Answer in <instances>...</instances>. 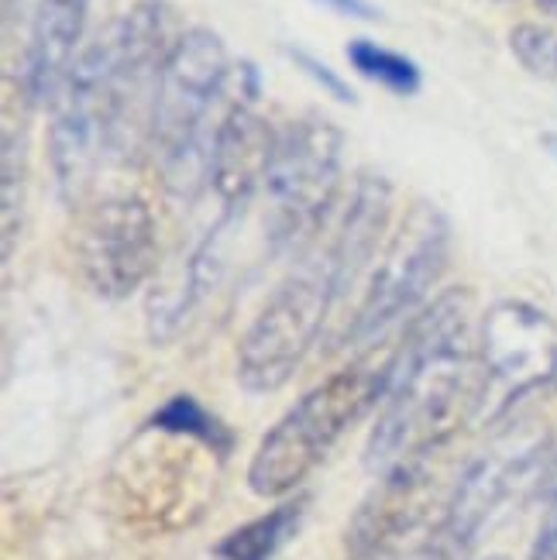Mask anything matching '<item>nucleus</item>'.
<instances>
[{
    "instance_id": "obj_1",
    "label": "nucleus",
    "mask_w": 557,
    "mask_h": 560,
    "mask_svg": "<svg viewBox=\"0 0 557 560\" xmlns=\"http://www.w3.org/2000/svg\"><path fill=\"white\" fill-rule=\"evenodd\" d=\"M481 358L468 289H448L409 320L385 388L365 468L382 475L403 460L441 454L481 412Z\"/></svg>"
},
{
    "instance_id": "obj_2",
    "label": "nucleus",
    "mask_w": 557,
    "mask_h": 560,
    "mask_svg": "<svg viewBox=\"0 0 557 560\" xmlns=\"http://www.w3.org/2000/svg\"><path fill=\"white\" fill-rule=\"evenodd\" d=\"M241 93H262L258 69L231 62L217 32L186 28L162 66L152 114L149 159L165 192L193 200L210 186L213 135Z\"/></svg>"
},
{
    "instance_id": "obj_3",
    "label": "nucleus",
    "mask_w": 557,
    "mask_h": 560,
    "mask_svg": "<svg viewBox=\"0 0 557 560\" xmlns=\"http://www.w3.org/2000/svg\"><path fill=\"white\" fill-rule=\"evenodd\" d=\"M393 358L396 348L369 351L306 388L255 447L248 465L252 492L262 499H282L297 492L321 468V460L334 451V444L369 409L382 406V396L393 378Z\"/></svg>"
},
{
    "instance_id": "obj_4",
    "label": "nucleus",
    "mask_w": 557,
    "mask_h": 560,
    "mask_svg": "<svg viewBox=\"0 0 557 560\" xmlns=\"http://www.w3.org/2000/svg\"><path fill=\"white\" fill-rule=\"evenodd\" d=\"M341 155L345 135L327 117L306 114L279 131L258 192L265 252H300L317 237L341 189Z\"/></svg>"
},
{
    "instance_id": "obj_5",
    "label": "nucleus",
    "mask_w": 557,
    "mask_h": 560,
    "mask_svg": "<svg viewBox=\"0 0 557 560\" xmlns=\"http://www.w3.org/2000/svg\"><path fill=\"white\" fill-rule=\"evenodd\" d=\"M341 289L330 272L324 252H310L297 272H289L272 296L262 303L255 320L237 340L234 375L252 396H272L300 372L313 351Z\"/></svg>"
},
{
    "instance_id": "obj_6",
    "label": "nucleus",
    "mask_w": 557,
    "mask_h": 560,
    "mask_svg": "<svg viewBox=\"0 0 557 560\" xmlns=\"http://www.w3.org/2000/svg\"><path fill=\"white\" fill-rule=\"evenodd\" d=\"M481 427H502L534 396L557 385V324L526 300H499L478 324Z\"/></svg>"
},
{
    "instance_id": "obj_7",
    "label": "nucleus",
    "mask_w": 557,
    "mask_h": 560,
    "mask_svg": "<svg viewBox=\"0 0 557 560\" xmlns=\"http://www.w3.org/2000/svg\"><path fill=\"white\" fill-rule=\"evenodd\" d=\"M448 255H451L448 217L433 203L417 200L393 231L382 258L375 261L372 282L365 289V296H361V306L355 310L351 324L341 334V345L351 348L369 345L372 337L390 330L396 320H406L444 276Z\"/></svg>"
},
{
    "instance_id": "obj_8",
    "label": "nucleus",
    "mask_w": 557,
    "mask_h": 560,
    "mask_svg": "<svg viewBox=\"0 0 557 560\" xmlns=\"http://www.w3.org/2000/svg\"><path fill=\"white\" fill-rule=\"evenodd\" d=\"M550 454L554 444L544 430L510 427L489 451L472 457L468 468L457 475L433 529L457 550L472 553L478 537L506 505L530 492H544Z\"/></svg>"
},
{
    "instance_id": "obj_9",
    "label": "nucleus",
    "mask_w": 557,
    "mask_h": 560,
    "mask_svg": "<svg viewBox=\"0 0 557 560\" xmlns=\"http://www.w3.org/2000/svg\"><path fill=\"white\" fill-rule=\"evenodd\" d=\"M77 261L83 282L101 300H131L159 269V228L152 207L131 192L93 203L80 224Z\"/></svg>"
},
{
    "instance_id": "obj_10",
    "label": "nucleus",
    "mask_w": 557,
    "mask_h": 560,
    "mask_svg": "<svg viewBox=\"0 0 557 560\" xmlns=\"http://www.w3.org/2000/svg\"><path fill=\"white\" fill-rule=\"evenodd\" d=\"M438 509V454L414 457L379 475L345 529L351 560H396Z\"/></svg>"
},
{
    "instance_id": "obj_11",
    "label": "nucleus",
    "mask_w": 557,
    "mask_h": 560,
    "mask_svg": "<svg viewBox=\"0 0 557 560\" xmlns=\"http://www.w3.org/2000/svg\"><path fill=\"white\" fill-rule=\"evenodd\" d=\"M90 0H32V21L18 66V93L28 107L53 110L83 52Z\"/></svg>"
},
{
    "instance_id": "obj_12",
    "label": "nucleus",
    "mask_w": 557,
    "mask_h": 560,
    "mask_svg": "<svg viewBox=\"0 0 557 560\" xmlns=\"http://www.w3.org/2000/svg\"><path fill=\"white\" fill-rule=\"evenodd\" d=\"M258 93H241L228 107L210 152V189L224 210H248L269 173L279 131L255 110Z\"/></svg>"
},
{
    "instance_id": "obj_13",
    "label": "nucleus",
    "mask_w": 557,
    "mask_h": 560,
    "mask_svg": "<svg viewBox=\"0 0 557 560\" xmlns=\"http://www.w3.org/2000/svg\"><path fill=\"white\" fill-rule=\"evenodd\" d=\"M390 217H393V186L375 173H358L351 197L341 210V221H337L330 241L321 248L341 296L369 269L379 241L385 237V228H390Z\"/></svg>"
},
{
    "instance_id": "obj_14",
    "label": "nucleus",
    "mask_w": 557,
    "mask_h": 560,
    "mask_svg": "<svg viewBox=\"0 0 557 560\" xmlns=\"http://www.w3.org/2000/svg\"><path fill=\"white\" fill-rule=\"evenodd\" d=\"M24 200H28V135L21 125L4 120V149H0V258L11 261L21 228H24Z\"/></svg>"
},
{
    "instance_id": "obj_15",
    "label": "nucleus",
    "mask_w": 557,
    "mask_h": 560,
    "mask_svg": "<svg viewBox=\"0 0 557 560\" xmlns=\"http://www.w3.org/2000/svg\"><path fill=\"white\" fill-rule=\"evenodd\" d=\"M303 513H306V495L289 499L276 505L272 513L231 529L228 537L213 547V557L217 560H272L282 550V544L297 533Z\"/></svg>"
},
{
    "instance_id": "obj_16",
    "label": "nucleus",
    "mask_w": 557,
    "mask_h": 560,
    "mask_svg": "<svg viewBox=\"0 0 557 560\" xmlns=\"http://www.w3.org/2000/svg\"><path fill=\"white\" fill-rule=\"evenodd\" d=\"M152 430L159 433H169V436H189V441H197L204 447H210L217 457H224L234 444L231 430L213 417V412L193 396H173L165 399L149 420Z\"/></svg>"
},
{
    "instance_id": "obj_17",
    "label": "nucleus",
    "mask_w": 557,
    "mask_h": 560,
    "mask_svg": "<svg viewBox=\"0 0 557 560\" xmlns=\"http://www.w3.org/2000/svg\"><path fill=\"white\" fill-rule=\"evenodd\" d=\"M348 62L355 66V72H361L365 80L385 86L396 96H414L423 86V72L414 59L393 52V48H385L372 38L348 42Z\"/></svg>"
},
{
    "instance_id": "obj_18",
    "label": "nucleus",
    "mask_w": 557,
    "mask_h": 560,
    "mask_svg": "<svg viewBox=\"0 0 557 560\" xmlns=\"http://www.w3.org/2000/svg\"><path fill=\"white\" fill-rule=\"evenodd\" d=\"M517 62L537 80H557V24L523 21L510 32Z\"/></svg>"
},
{
    "instance_id": "obj_19",
    "label": "nucleus",
    "mask_w": 557,
    "mask_h": 560,
    "mask_svg": "<svg viewBox=\"0 0 557 560\" xmlns=\"http://www.w3.org/2000/svg\"><path fill=\"white\" fill-rule=\"evenodd\" d=\"M286 56L293 59L306 77L317 83L324 93H330L334 101H341V104H358V96H355V90L337 77V72L324 62V59H317V56H310L306 48H300V45H286Z\"/></svg>"
},
{
    "instance_id": "obj_20",
    "label": "nucleus",
    "mask_w": 557,
    "mask_h": 560,
    "mask_svg": "<svg viewBox=\"0 0 557 560\" xmlns=\"http://www.w3.org/2000/svg\"><path fill=\"white\" fill-rule=\"evenodd\" d=\"M472 553H465V550H457L451 540H444L441 537V533L438 529H433L430 526V533H427V537L414 547V550H409L403 560H468Z\"/></svg>"
},
{
    "instance_id": "obj_21",
    "label": "nucleus",
    "mask_w": 557,
    "mask_h": 560,
    "mask_svg": "<svg viewBox=\"0 0 557 560\" xmlns=\"http://www.w3.org/2000/svg\"><path fill=\"white\" fill-rule=\"evenodd\" d=\"M526 560H557V505H550V513L537 533L534 550H530Z\"/></svg>"
},
{
    "instance_id": "obj_22",
    "label": "nucleus",
    "mask_w": 557,
    "mask_h": 560,
    "mask_svg": "<svg viewBox=\"0 0 557 560\" xmlns=\"http://www.w3.org/2000/svg\"><path fill=\"white\" fill-rule=\"evenodd\" d=\"M321 4L334 8L337 14H348V18H358V21H375L379 11L369 4V0H321Z\"/></svg>"
},
{
    "instance_id": "obj_23",
    "label": "nucleus",
    "mask_w": 557,
    "mask_h": 560,
    "mask_svg": "<svg viewBox=\"0 0 557 560\" xmlns=\"http://www.w3.org/2000/svg\"><path fill=\"white\" fill-rule=\"evenodd\" d=\"M547 505H557V444H554V454H550V468H547V478H544V492Z\"/></svg>"
},
{
    "instance_id": "obj_24",
    "label": "nucleus",
    "mask_w": 557,
    "mask_h": 560,
    "mask_svg": "<svg viewBox=\"0 0 557 560\" xmlns=\"http://www.w3.org/2000/svg\"><path fill=\"white\" fill-rule=\"evenodd\" d=\"M21 8V0H4V32H11V24H14V14Z\"/></svg>"
},
{
    "instance_id": "obj_25",
    "label": "nucleus",
    "mask_w": 557,
    "mask_h": 560,
    "mask_svg": "<svg viewBox=\"0 0 557 560\" xmlns=\"http://www.w3.org/2000/svg\"><path fill=\"white\" fill-rule=\"evenodd\" d=\"M537 8H541L547 18H557V0H537Z\"/></svg>"
}]
</instances>
